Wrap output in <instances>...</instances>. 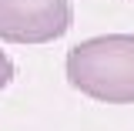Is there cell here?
Masks as SVG:
<instances>
[{"instance_id":"3957f363","label":"cell","mask_w":134,"mask_h":131,"mask_svg":"<svg viewBox=\"0 0 134 131\" xmlns=\"http://www.w3.org/2000/svg\"><path fill=\"white\" fill-rule=\"evenodd\" d=\"M10 81H14V61H10V57L0 50V91H3Z\"/></svg>"},{"instance_id":"7a4b0ae2","label":"cell","mask_w":134,"mask_h":131,"mask_svg":"<svg viewBox=\"0 0 134 131\" xmlns=\"http://www.w3.org/2000/svg\"><path fill=\"white\" fill-rule=\"evenodd\" d=\"M70 24V0H0V40L7 44H50Z\"/></svg>"},{"instance_id":"6da1fadb","label":"cell","mask_w":134,"mask_h":131,"mask_svg":"<svg viewBox=\"0 0 134 131\" xmlns=\"http://www.w3.org/2000/svg\"><path fill=\"white\" fill-rule=\"evenodd\" d=\"M67 81L100 104H134V34H100L67 50Z\"/></svg>"}]
</instances>
